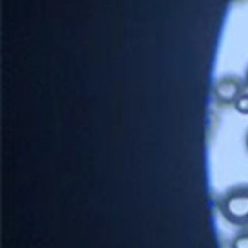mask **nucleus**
<instances>
[{"label":"nucleus","instance_id":"nucleus-1","mask_svg":"<svg viewBox=\"0 0 248 248\" xmlns=\"http://www.w3.org/2000/svg\"><path fill=\"white\" fill-rule=\"evenodd\" d=\"M218 212L225 222L237 229L248 227V182L230 186L218 195Z\"/></svg>","mask_w":248,"mask_h":248},{"label":"nucleus","instance_id":"nucleus-2","mask_svg":"<svg viewBox=\"0 0 248 248\" xmlns=\"http://www.w3.org/2000/svg\"><path fill=\"white\" fill-rule=\"evenodd\" d=\"M247 91L245 78H240L237 75H223L220 77L214 85L212 94H214L215 103L220 108L233 106L235 101Z\"/></svg>","mask_w":248,"mask_h":248},{"label":"nucleus","instance_id":"nucleus-3","mask_svg":"<svg viewBox=\"0 0 248 248\" xmlns=\"http://www.w3.org/2000/svg\"><path fill=\"white\" fill-rule=\"evenodd\" d=\"M230 248H248V227L235 232L230 238Z\"/></svg>","mask_w":248,"mask_h":248},{"label":"nucleus","instance_id":"nucleus-4","mask_svg":"<svg viewBox=\"0 0 248 248\" xmlns=\"http://www.w3.org/2000/svg\"><path fill=\"white\" fill-rule=\"evenodd\" d=\"M233 108H235V111H237V113H240V114H243V116L248 114V88H247L245 93H243L237 99V101H235Z\"/></svg>","mask_w":248,"mask_h":248},{"label":"nucleus","instance_id":"nucleus-5","mask_svg":"<svg viewBox=\"0 0 248 248\" xmlns=\"http://www.w3.org/2000/svg\"><path fill=\"white\" fill-rule=\"evenodd\" d=\"M243 78H245V83H247V88H248V66H247V70H245V77H243Z\"/></svg>","mask_w":248,"mask_h":248},{"label":"nucleus","instance_id":"nucleus-6","mask_svg":"<svg viewBox=\"0 0 248 248\" xmlns=\"http://www.w3.org/2000/svg\"><path fill=\"white\" fill-rule=\"evenodd\" d=\"M245 147H247V151H248V129H247V134H245Z\"/></svg>","mask_w":248,"mask_h":248},{"label":"nucleus","instance_id":"nucleus-7","mask_svg":"<svg viewBox=\"0 0 248 248\" xmlns=\"http://www.w3.org/2000/svg\"><path fill=\"white\" fill-rule=\"evenodd\" d=\"M233 2H242V0H233Z\"/></svg>","mask_w":248,"mask_h":248}]
</instances>
